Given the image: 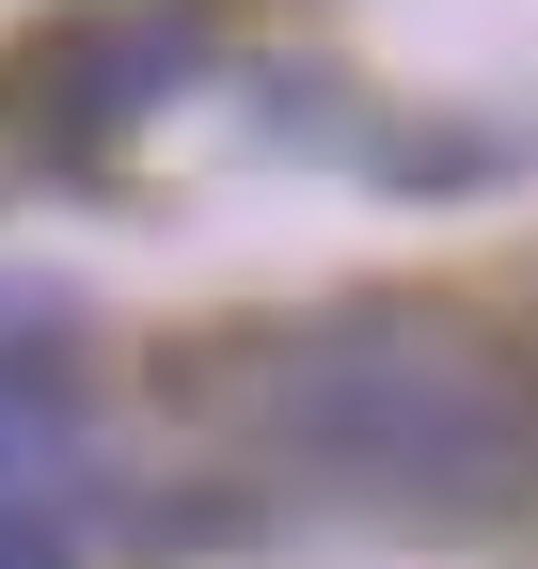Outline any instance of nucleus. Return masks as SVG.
Returning <instances> with one entry per match:
<instances>
[{"instance_id": "nucleus-1", "label": "nucleus", "mask_w": 538, "mask_h": 569, "mask_svg": "<svg viewBox=\"0 0 538 569\" xmlns=\"http://www.w3.org/2000/svg\"><path fill=\"white\" fill-rule=\"evenodd\" d=\"M238 411L396 507H538V380L459 317H317L238 365Z\"/></svg>"}, {"instance_id": "nucleus-2", "label": "nucleus", "mask_w": 538, "mask_h": 569, "mask_svg": "<svg viewBox=\"0 0 538 569\" xmlns=\"http://www.w3.org/2000/svg\"><path fill=\"white\" fill-rule=\"evenodd\" d=\"M0 569H80V459L17 396H0Z\"/></svg>"}]
</instances>
